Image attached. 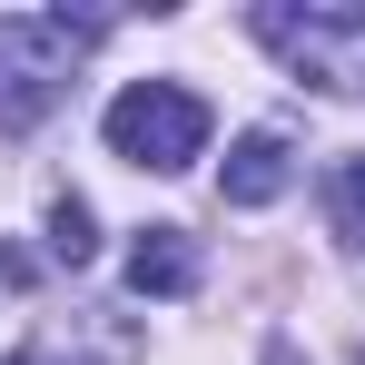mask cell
<instances>
[{
	"label": "cell",
	"mask_w": 365,
	"mask_h": 365,
	"mask_svg": "<svg viewBox=\"0 0 365 365\" xmlns=\"http://www.w3.org/2000/svg\"><path fill=\"white\" fill-rule=\"evenodd\" d=\"M128 287L138 297H187L197 287V237L187 227H148V237L128 247Z\"/></svg>",
	"instance_id": "obj_4"
},
{
	"label": "cell",
	"mask_w": 365,
	"mask_h": 365,
	"mask_svg": "<svg viewBox=\"0 0 365 365\" xmlns=\"http://www.w3.org/2000/svg\"><path fill=\"white\" fill-rule=\"evenodd\" d=\"M89 207H79V197H60V207H50V257H60V267H79V257H89Z\"/></svg>",
	"instance_id": "obj_7"
},
{
	"label": "cell",
	"mask_w": 365,
	"mask_h": 365,
	"mask_svg": "<svg viewBox=\"0 0 365 365\" xmlns=\"http://www.w3.org/2000/svg\"><path fill=\"white\" fill-rule=\"evenodd\" d=\"M30 297V267H20V257H0V306H20Z\"/></svg>",
	"instance_id": "obj_8"
},
{
	"label": "cell",
	"mask_w": 365,
	"mask_h": 365,
	"mask_svg": "<svg viewBox=\"0 0 365 365\" xmlns=\"http://www.w3.org/2000/svg\"><path fill=\"white\" fill-rule=\"evenodd\" d=\"M257 40H267L277 60H297L306 79H326V50L365 40V0H326V10H287V0H267V10H257Z\"/></svg>",
	"instance_id": "obj_3"
},
{
	"label": "cell",
	"mask_w": 365,
	"mask_h": 365,
	"mask_svg": "<svg viewBox=\"0 0 365 365\" xmlns=\"http://www.w3.org/2000/svg\"><path fill=\"white\" fill-rule=\"evenodd\" d=\"M109 148L128 168H187L207 148V99L178 89V79H128L109 99Z\"/></svg>",
	"instance_id": "obj_2"
},
{
	"label": "cell",
	"mask_w": 365,
	"mask_h": 365,
	"mask_svg": "<svg viewBox=\"0 0 365 365\" xmlns=\"http://www.w3.org/2000/svg\"><path fill=\"white\" fill-rule=\"evenodd\" d=\"M326 207H336V237L365 247V158H336L326 168Z\"/></svg>",
	"instance_id": "obj_6"
},
{
	"label": "cell",
	"mask_w": 365,
	"mask_h": 365,
	"mask_svg": "<svg viewBox=\"0 0 365 365\" xmlns=\"http://www.w3.org/2000/svg\"><path fill=\"white\" fill-rule=\"evenodd\" d=\"M227 207H267V197H277V187H287V138H277V128H247L237 148H227Z\"/></svg>",
	"instance_id": "obj_5"
},
{
	"label": "cell",
	"mask_w": 365,
	"mask_h": 365,
	"mask_svg": "<svg viewBox=\"0 0 365 365\" xmlns=\"http://www.w3.org/2000/svg\"><path fill=\"white\" fill-rule=\"evenodd\" d=\"M109 20H0V128H40L69 99V60L79 40H99Z\"/></svg>",
	"instance_id": "obj_1"
}]
</instances>
